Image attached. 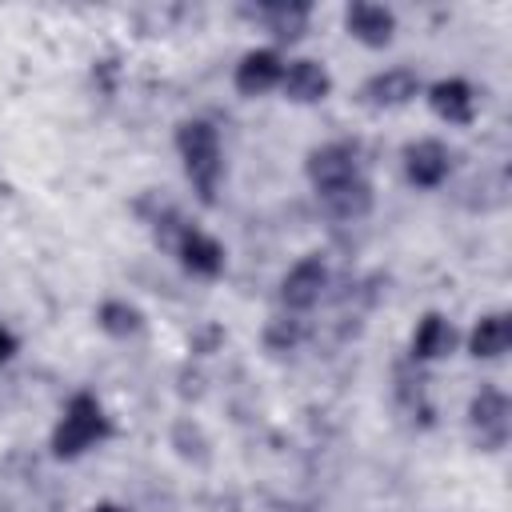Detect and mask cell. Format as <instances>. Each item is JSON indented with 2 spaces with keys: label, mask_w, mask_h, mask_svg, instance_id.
I'll return each mask as SVG.
<instances>
[{
  "label": "cell",
  "mask_w": 512,
  "mask_h": 512,
  "mask_svg": "<svg viewBox=\"0 0 512 512\" xmlns=\"http://www.w3.org/2000/svg\"><path fill=\"white\" fill-rule=\"evenodd\" d=\"M176 152L184 160V176L192 180L200 204H216L224 180V148L220 132L208 120H180L176 124Z\"/></svg>",
  "instance_id": "6da1fadb"
},
{
  "label": "cell",
  "mask_w": 512,
  "mask_h": 512,
  "mask_svg": "<svg viewBox=\"0 0 512 512\" xmlns=\"http://www.w3.org/2000/svg\"><path fill=\"white\" fill-rule=\"evenodd\" d=\"M108 436H112V420H108L104 404H100L92 392H76V396L64 404V412H60V420H56V428H52V456L76 460V456H84L88 448L104 444Z\"/></svg>",
  "instance_id": "7a4b0ae2"
},
{
  "label": "cell",
  "mask_w": 512,
  "mask_h": 512,
  "mask_svg": "<svg viewBox=\"0 0 512 512\" xmlns=\"http://www.w3.org/2000/svg\"><path fill=\"white\" fill-rule=\"evenodd\" d=\"M468 428L484 452H500L512 432V404L500 388H480L468 400Z\"/></svg>",
  "instance_id": "3957f363"
},
{
  "label": "cell",
  "mask_w": 512,
  "mask_h": 512,
  "mask_svg": "<svg viewBox=\"0 0 512 512\" xmlns=\"http://www.w3.org/2000/svg\"><path fill=\"white\" fill-rule=\"evenodd\" d=\"M304 176H308V184L316 188V196H320V192H332V188H340V184H348V180H356V176H360L356 148L344 144V140H332V144L312 148V152L304 156Z\"/></svg>",
  "instance_id": "277c9868"
},
{
  "label": "cell",
  "mask_w": 512,
  "mask_h": 512,
  "mask_svg": "<svg viewBox=\"0 0 512 512\" xmlns=\"http://www.w3.org/2000/svg\"><path fill=\"white\" fill-rule=\"evenodd\" d=\"M324 288H328V264L320 260V252H308V256H300L284 272V280H280V304L288 312H308L324 296Z\"/></svg>",
  "instance_id": "5b68a950"
},
{
  "label": "cell",
  "mask_w": 512,
  "mask_h": 512,
  "mask_svg": "<svg viewBox=\"0 0 512 512\" xmlns=\"http://www.w3.org/2000/svg\"><path fill=\"white\" fill-rule=\"evenodd\" d=\"M452 172V152L436 136H420L404 148V176L416 188H440Z\"/></svg>",
  "instance_id": "8992f818"
},
{
  "label": "cell",
  "mask_w": 512,
  "mask_h": 512,
  "mask_svg": "<svg viewBox=\"0 0 512 512\" xmlns=\"http://www.w3.org/2000/svg\"><path fill=\"white\" fill-rule=\"evenodd\" d=\"M344 28L364 48H388L396 36V12L384 4H372V0H356L344 8Z\"/></svg>",
  "instance_id": "52a82bcc"
},
{
  "label": "cell",
  "mask_w": 512,
  "mask_h": 512,
  "mask_svg": "<svg viewBox=\"0 0 512 512\" xmlns=\"http://www.w3.org/2000/svg\"><path fill=\"white\" fill-rule=\"evenodd\" d=\"M280 92L292 104H320V100L332 96V72L320 60H308V56L288 60L284 76H280Z\"/></svg>",
  "instance_id": "ba28073f"
},
{
  "label": "cell",
  "mask_w": 512,
  "mask_h": 512,
  "mask_svg": "<svg viewBox=\"0 0 512 512\" xmlns=\"http://www.w3.org/2000/svg\"><path fill=\"white\" fill-rule=\"evenodd\" d=\"M420 92H424L420 76H416L412 68H404V64L368 76L364 88H360V96H364L368 108H404V104H412Z\"/></svg>",
  "instance_id": "9c48e42d"
},
{
  "label": "cell",
  "mask_w": 512,
  "mask_h": 512,
  "mask_svg": "<svg viewBox=\"0 0 512 512\" xmlns=\"http://www.w3.org/2000/svg\"><path fill=\"white\" fill-rule=\"evenodd\" d=\"M172 256L184 264V272L204 276V280H212V276H220V272H224V244H220L212 232L192 228V224H184V232H180V240H176Z\"/></svg>",
  "instance_id": "30bf717a"
},
{
  "label": "cell",
  "mask_w": 512,
  "mask_h": 512,
  "mask_svg": "<svg viewBox=\"0 0 512 512\" xmlns=\"http://www.w3.org/2000/svg\"><path fill=\"white\" fill-rule=\"evenodd\" d=\"M280 76H284V60L276 48H252L240 56L236 72H232V84L240 96H264L272 88H280Z\"/></svg>",
  "instance_id": "8fae6325"
},
{
  "label": "cell",
  "mask_w": 512,
  "mask_h": 512,
  "mask_svg": "<svg viewBox=\"0 0 512 512\" xmlns=\"http://www.w3.org/2000/svg\"><path fill=\"white\" fill-rule=\"evenodd\" d=\"M428 108L444 120V124H472L476 120V88L464 76H444L428 88Z\"/></svg>",
  "instance_id": "7c38bea8"
},
{
  "label": "cell",
  "mask_w": 512,
  "mask_h": 512,
  "mask_svg": "<svg viewBox=\"0 0 512 512\" xmlns=\"http://www.w3.org/2000/svg\"><path fill=\"white\" fill-rule=\"evenodd\" d=\"M456 344H460L456 324H452L444 312H424L420 324H416V332H412V344H408V348H412V360H416V364H432V360L452 356Z\"/></svg>",
  "instance_id": "4fadbf2b"
},
{
  "label": "cell",
  "mask_w": 512,
  "mask_h": 512,
  "mask_svg": "<svg viewBox=\"0 0 512 512\" xmlns=\"http://www.w3.org/2000/svg\"><path fill=\"white\" fill-rule=\"evenodd\" d=\"M512 348V320L508 312H484L468 332V352L476 360H500Z\"/></svg>",
  "instance_id": "5bb4252c"
},
{
  "label": "cell",
  "mask_w": 512,
  "mask_h": 512,
  "mask_svg": "<svg viewBox=\"0 0 512 512\" xmlns=\"http://www.w3.org/2000/svg\"><path fill=\"white\" fill-rule=\"evenodd\" d=\"M320 208L332 216V220H364L372 212V184L364 176L332 188V192H320Z\"/></svg>",
  "instance_id": "9a60e30c"
},
{
  "label": "cell",
  "mask_w": 512,
  "mask_h": 512,
  "mask_svg": "<svg viewBox=\"0 0 512 512\" xmlns=\"http://www.w3.org/2000/svg\"><path fill=\"white\" fill-rule=\"evenodd\" d=\"M256 16L264 20V28L280 40V44H292L308 32V20H312V8L308 4H292V0H276V4H260Z\"/></svg>",
  "instance_id": "2e32d148"
},
{
  "label": "cell",
  "mask_w": 512,
  "mask_h": 512,
  "mask_svg": "<svg viewBox=\"0 0 512 512\" xmlns=\"http://www.w3.org/2000/svg\"><path fill=\"white\" fill-rule=\"evenodd\" d=\"M96 328H100L104 336H112V340H132V336L144 332V312H140L136 304L120 300V296H108V300H100V308H96Z\"/></svg>",
  "instance_id": "e0dca14e"
},
{
  "label": "cell",
  "mask_w": 512,
  "mask_h": 512,
  "mask_svg": "<svg viewBox=\"0 0 512 512\" xmlns=\"http://www.w3.org/2000/svg\"><path fill=\"white\" fill-rule=\"evenodd\" d=\"M300 340H304V320H300L296 312L272 316V320L264 324V344H268V352H292Z\"/></svg>",
  "instance_id": "ac0fdd59"
},
{
  "label": "cell",
  "mask_w": 512,
  "mask_h": 512,
  "mask_svg": "<svg viewBox=\"0 0 512 512\" xmlns=\"http://www.w3.org/2000/svg\"><path fill=\"white\" fill-rule=\"evenodd\" d=\"M16 352H20V340H16V336H12V332L0 324V364H8Z\"/></svg>",
  "instance_id": "d6986e66"
},
{
  "label": "cell",
  "mask_w": 512,
  "mask_h": 512,
  "mask_svg": "<svg viewBox=\"0 0 512 512\" xmlns=\"http://www.w3.org/2000/svg\"><path fill=\"white\" fill-rule=\"evenodd\" d=\"M92 512H128L124 504H112V500H100V504H92Z\"/></svg>",
  "instance_id": "ffe728a7"
}]
</instances>
